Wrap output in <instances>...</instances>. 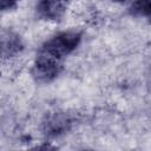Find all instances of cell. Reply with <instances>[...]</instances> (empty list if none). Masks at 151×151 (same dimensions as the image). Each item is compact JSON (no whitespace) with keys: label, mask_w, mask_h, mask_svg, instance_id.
Here are the masks:
<instances>
[{"label":"cell","mask_w":151,"mask_h":151,"mask_svg":"<svg viewBox=\"0 0 151 151\" xmlns=\"http://www.w3.org/2000/svg\"><path fill=\"white\" fill-rule=\"evenodd\" d=\"M70 125L68 118L63 113H53L47 117V119L44 123L45 133L50 136H57L63 133L65 130H67V126Z\"/></svg>","instance_id":"4"},{"label":"cell","mask_w":151,"mask_h":151,"mask_svg":"<svg viewBox=\"0 0 151 151\" xmlns=\"http://www.w3.org/2000/svg\"><path fill=\"white\" fill-rule=\"evenodd\" d=\"M112 1H114V2H123V1H125V0H112Z\"/></svg>","instance_id":"8"},{"label":"cell","mask_w":151,"mask_h":151,"mask_svg":"<svg viewBox=\"0 0 151 151\" xmlns=\"http://www.w3.org/2000/svg\"><path fill=\"white\" fill-rule=\"evenodd\" d=\"M130 13L134 17L151 15V0H134L130 6Z\"/></svg>","instance_id":"6"},{"label":"cell","mask_w":151,"mask_h":151,"mask_svg":"<svg viewBox=\"0 0 151 151\" xmlns=\"http://www.w3.org/2000/svg\"><path fill=\"white\" fill-rule=\"evenodd\" d=\"M22 48V44L20 38L12 33V32H7V33H2V38H1V53L2 55L6 58L12 57L14 54H17L18 52H20V50Z\"/></svg>","instance_id":"5"},{"label":"cell","mask_w":151,"mask_h":151,"mask_svg":"<svg viewBox=\"0 0 151 151\" xmlns=\"http://www.w3.org/2000/svg\"><path fill=\"white\" fill-rule=\"evenodd\" d=\"M61 71V59L39 50L33 65V76L39 81H51Z\"/></svg>","instance_id":"2"},{"label":"cell","mask_w":151,"mask_h":151,"mask_svg":"<svg viewBox=\"0 0 151 151\" xmlns=\"http://www.w3.org/2000/svg\"><path fill=\"white\" fill-rule=\"evenodd\" d=\"M81 40V33L76 29H70L65 32H60L57 35L52 37L50 40H47L40 50L63 59L67 54H70L72 51L76 50V47L79 45Z\"/></svg>","instance_id":"1"},{"label":"cell","mask_w":151,"mask_h":151,"mask_svg":"<svg viewBox=\"0 0 151 151\" xmlns=\"http://www.w3.org/2000/svg\"><path fill=\"white\" fill-rule=\"evenodd\" d=\"M66 0H40L37 5V12L45 20L57 21L66 12Z\"/></svg>","instance_id":"3"},{"label":"cell","mask_w":151,"mask_h":151,"mask_svg":"<svg viewBox=\"0 0 151 151\" xmlns=\"http://www.w3.org/2000/svg\"><path fill=\"white\" fill-rule=\"evenodd\" d=\"M149 19H150V20H149V21H150V24H151V15H150V17H149Z\"/></svg>","instance_id":"9"},{"label":"cell","mask_w":151,"mask_h":151,"mask_svg":"<svg viewBox=\"0 0 151 151\" xmlns=\"http://www.w3.org/2000/svg\"><path fill=\"white\" fill-rule=\"evenodd\" d=\"M17 1L18 0H0V8L2 11L9 9V8H12L17 4Z\"/></svg>","instance_id":"7"}]
</instances>
